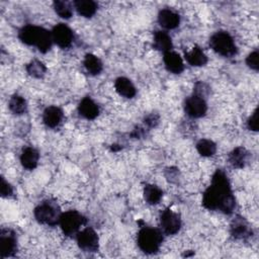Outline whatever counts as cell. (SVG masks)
Masks as SVG:
<instances>
[{
  "mask_svg": "<svg viewBox=\"0 0 259 259\" xmlns=\"http://www.w3.org/2000/svg\"><path fill=\"white\" fill-rule=\"evenodd\" d=\"M159 120L160 117L157 113H150L145 117L144 122L148 127H155L159 123Z\"/></svg>",
  "mask_w": 259,
  "mask_h": 259,
  "instance_id": "cell-32",
  "label": "cell"
},
{
  "mask_svg": "<svg viewBox=\"0 0 259 259\" xmlns=\"http://www.w3.org/2000/svg\"><path fill=\"white\" fill-rule=\"evenodd\" d=\"M163 196V191L154 184H147L144 188V198L149 204H157Z\"/></svg>",
  "mask_w": 259,
  "mask_h": 259,
  "instance_id": "cell-23",
  "label": "cell"
},
{
  "mask_svg": "<svg viewBox=\"0 0 259 259\" xmlns=\"http://www.w3.org/2000/svg\"><path fill=\"white\" fill-rule=\"evenodd\" d=\"M17 252V240L15 233L10 229H2L0 233L1 258L12 257Z\"/></svg>",
  "mask_w": 259,
  "mask_h": 259,
  "instance_id": "cell-10",
  "label": "cell"
},
{
  "mask_svg": "<svg viewBox=\"0 0 259 259\" xmlns=\"http://www.w3.org/2000/svg\"><path fill=\"white\" fill-rule=\"evenodd\" d=\"M54 9L56 13L65 19H68L73 14V8L71 4L67 1H55L54 2Z\"/></svg>",
  "mask_w": 259,
  "mask_h": 259,
  "instance_id": "cell-28",
  "label": "cell"
},
{
  "mask_svg": "<svg viewBox=\"0 0 259 259\" xmlns=\"http://www.w3.org/2000/svg\"><path fill=\"white\" fill-rule=\"evenodd\" d=\"M158 21L163 28L174 29L179 25L180 17L175 11L169 8H165L160 10L158 14Z\"/></svg>",
  "mask_w": 259,
  "mask_h": 259,
  "instance_id": "cell-14",
  "label": "cell"
},
{
  "mask_svg": "<svg viewBox=\"0 0 259 259\" xmlns=\"http://www.w3.org/2000/svg\"><path fill=\"white\" fill-rule=\"evenodd\" d=\"M160 226L165 234L175 235L181 228L180 215L170 208H166L160 214Z\"/></svg>",
  "mask_w": 259,
  "mask_h": 259,
  "instance_id": "cell-9",
  "label": "cell"
},
{
  "mask_svg": "<svg viewBox=\"0 0 259 259\" xmlns=\"http://www.w3.org/2000/svg\"><path fill=\"white\" fill-rule=\"evenodd\" d=\"M246 64L247 66L254 70V71H258L259 70V54L258 51H254L251 54L248 55V57L246 58Z\"/></svg>",
  "mask_w": 259,
  "mask_h": 259,
  "instance_id": "cell-29",
  "label": "cell"
},
{
  "mask_svg": "<svg viewBox=\"0 0 259 259\" xmlns=\"http://www.w3.org/2000/svg\"><path fill=\"white\" fill-rule=\"evenodd\" d=\"M120 149H121V147L118 146V145H112V146H111V151H113V152H117V151H119Z\"/></svg>",
  "mask_w": 259,
  "mask_h": 259,
  "instance_id": "cell-34",
  "label": "cell"
},
{
  "mask_svg": "<svg viewBox=\"0 0 259 259\" xmlns=\"http://www.w3.org/2000/svg\"><path fill=\"white\" fill-rule=\"evenodd\" d=\"M184 110L189 117L199 118L205 115L207 110V105L203 97L193 93L191 96L185 99Z\"/></svg>",
  "mask_w": 259,
  "mask_h": 259,
  "instance_id": "cell-8",
  "label": "cell"
},
{
  "mask_svg": "<svg viewBox=\"0 0 259 259\" xmlns=\"http://www.w3.org/2000/svg\"><path fill=\"white\" fill-rule=\"evenodd\" d=\"M144 135H145V131H144V128H142V127H137V128H135V130L133 131V133L131 134V136H132L133 138H136V139L142 138Z\"/></svg>",
  "mask_w": 259,
  "mask_h": 259,
  "instance_id": "cell-33",
  "label": "cell"
},
{
  "mask_svg": "<svg viewBox=\"0 0 259 259\" xmlns=\"http://www.w3.org/2000/svg\"><path fill=\"white\" fill-rule=\"evenodd\" d=\"M78 111L80 115L86 119H94L99 114V107L90 97L87 96L80 101L78 105Z\"/></svg>",
  "mask_w": 259,
  "mask_h": 259,
  "instance_id": "cell-16",
  "label": "cell"
},
{
  "mask_svg": "<svg viewBox=\"0 0 259 259\" xmlns=\"http://www.w3.org/2000/svg\"><path fill=\"white\" fill-rule=\"evenodd\" d=\"M76 239L79 248L84 252H96L99 248V238L92 228L79 231Z\"/></svg>",
  "mask_w": 259,
  "mask_h": 259,
  "instance_id": "cell-7",
  "label": "cell"
},
{
  "mask_svg": "<svg viewBox=\"0 0 259 259\" xmlns=\"http://www.w3.org/2000/svg\"><path fill=\"white\" fill-rule=\"evenodd\" d=\"M230 232L235 239H246L252 236V230L248 222L240 215H237L231 223Z\"/></svg>",
  "mask_w": 259,
  "mask_h": 259,
  "instance_id": "cell-12",
  "label": "cell"
},
{
  "mask_svg": "<svg viewBox=\"0 0 259 259\" xmlns=\"http://www.w3.org/2000/svg\"><path fill=\"white\" fill-rule=\"evenodd\" d=\"M153 47L161 51L163 53L169 52L172 49V39L171 36L162 30H157L154 33V41H153Z\"/></svg>",
  "mask_w": 259,
  "mask_h": 259,
  "instance_id": "cell-20",
  "label": "cell"
},
{
  "mask_svg": "<svg viewBox=\"0 0 259 259\" xmlns=\"http://www.w3.org/2000/svg\"><path fill=\"white\" fill-rule=\"evenodd\" d=\"M74 6L80 15L87 18L92 17L97 10V4L92 0H76Z\"/></svg>",
  "mask_w": 259,
  "mask_h": 259,
  "instance_id": "cell-22",
  "label": "cell"
},
{
  "mask_svg": "<svg viewBox=\"0 0 259 259\" xmlns=\"http://www.w3.org/2000/svg\"><path fill=\"white\" fill-rule=\"evenodd\" d=\"M39 154L37 150L32 147H26L23 149L20 155V163L23 168L27 170H33L37 166Z\"/></svg>",
  "mask_w": 259,
  "mask_h": 259,
  "instance_id": "cell-17",
  "label": "cell"
},
{
  "mask_svg": "<svg viewBox=\"0 0 259 259\" xmlns=\"http://www.w3.org/2000/svg\"><path fill=\"white\" fill-rule=\"evenodd\" d=\"M209 47L219 55L231 58L234 57L237 52V46L232 35L227 31H217L209 38Z\"/></svg>",
  "mask_w": 259,
  "mask_h": 259,
  "instance_id": "cell-4",
  "label": "cell"
},
{
  "mask_svg": "<svg viewBox=\"0 0 259 259\" xmlns=\"http://www.w3.org/2000/svg\"><path fill=\"white\" fill-rule=\"evenodd\" d=\"M184 57L187 63L194 67L204 66L207 63V57L199 47H194L190 52H185Z\"/></svg>",
  "mask_w": 259,
  "mask_h": 259,
  "instance_id": "cell-21",
  "label": "cell"
},
{
  "mask_svg": "<svg viewBox=\"0 0 259 259\" xmlns=\"http://www.w3.org/2000/svg\"><path fill=\"white\" fill-rule=\"evenodd\" d=\"M63 117H64L63 110L60 107L55 105L47 107L42 113L44 123L51 128L57 127L62 122Z\"/></svg>",
  "mask_w": 259,
  "mask_h": 259,
  "instance_id": "cell-13",
  "label": "cell"
},
{
  "mask_svg": "<svg viewBox=\"0 0 259 259\" xmlns=\"http://www.w3.org/2000/svg\"><path fill=\"white\" fill-rule=\"evenodd\" d=\"M33 214L38 223L55 227L60 223L62 212L56 202L52 200H45L34 208Z\"/></svg>",
  "mask_w": 259,
  "mask_h": 259,
  "instance_id": "cell-5",
  "label": "cell"
},
{
  "mask_svg": "<svg viewBox=\"0 0 259 259\" xmlns=\"http://www.w3.org/2000/svg\"><path fill=\"white\" fill-rule=\"evenodd\" d=\"M249 153L244 147H237L229 154L230 164L237 169L245 167L248 162Z\"/></svg>",
  "mask_w": 259,
  "mask_h": 259,
  "instance_id": "cell-19",
  "label": "cell"
},
{
  "mask_svg": "<svg viewBox=\"0 0 259 259\" xmlns=\"http://www.w3.org/2000/svg\"><path fill=\"white\" fill-rule=\"evenodd\" d=\"M0 191H1V195L3 197H8L11 196L13 193V188L12 186L6 182V180L2 177L1 178V186H0Z\"/></svg>",
  "mask_w": 259,
  "mask_h": 259,
  "instance_id": "cell-31",
  "label": "cell"
},
{
  "mask_svg": "<svg viewBox=\"0 0 259 259\" xmlns=\"http://www.w3.org/2000/svg\"><path fill=\"white\" fill-rule=\"evenodd\" d=\"M163 61L166 69L173 74H180L184 70L182 58L175 52L169 51L164 53Z\"/></svg>",
  "mask_w": 259,
  "mask_h": 259,
  "instance_id": "cell-15",
  "label": "cell"
},
{
  "mask_svg": "<svg viewBox=\"0 0 259 259\" xmlns=\"http://www.w3.org/2000/svg\"><path fill=\"white\" fill-rule=\"evenodd\" d=\"M138 246L146 254H155L159 251L162 242V232L155 228L144 227L138 234Z\"/></svg>",
  "mask_w": 259,
  "mask_h": 259,
  "instance_id": "cell-3",
  "label": "cell"
},
{
  "mask_svg": "<svg viewBox=\"0 0 259 259\" xmlns=\"http://www.w3.org/2000/svg\"><path fill=\"white\" fill-rule=\"evenodd\" d=\"M8 107L13 114L21 115L26 111L27 104H26L25 99L22 96H20L18 94H14L11 96V98L9 100Z\"/></svg>",
  "mask_w": 259,
  "mask_h": 259,
  "instance_id": "cell-25",
  "label": "cell"
},
{
  "mask_svg": "<svg viewBox=\"0 0 259 259\" xmlns=\"http://www.w3.org/2000/svg\"><path fill=\"white\" fill-rule=\"evenodd\" d=\"M247 126L250 131H258V107L253 111L251 116L247 120Z\"/></svg>",
  "mask_w": 259,
  "mask_h": 259,
  "instance_id": "cell-30",
  "label": "cell"
},
{
  "mask_svg": "<svg viewBox=\"0 0 259 259\" xmlns=\"http://www.w3.org/2000/svg\"><path fill=\"white\" fill-rule=\"evenodd\" d=\"M202 205L209 210H220L231 214L236 207V199L226 173L218 169L211 178V184L202 195Z\"/></svg>",
  "mask_w": 259,
  "mask_h": 259,
  "instance_id": "cell-1",
  "label": "cell"
},
{
  "mask_svg": "<svg viewBox=\"0 0 259 259\" xmlns=\"http://www.w3.org/2000/svg\"><path fill=\"white\" fill-rule=\"evenodd\" d=\"M114 88L120 96L125 98H133L137 93L132 81L125 77H118L114 82Z\"/></svg>",
  "mask_w": 259,
  "mask_h": 259,
  "instance_id": "cell-18",
  "label": "cell"
},
{
  "mask_svg": "<svg viewBox=\"0 0 259 259\" xmlns=\"http://www.w3.org/2000/svg\"><path fill=\"white\" fill-rule=\"evenodd\" d=\"M51 33H52L53 41L62 49L69 48L73 42V39H74L73 31L65 23H59L56 26H54Z\"/></svg>",
  "mask_w": 259,
  "mask_h": 259,
  "instance_id": "cell-11",
  "label": "cell"
},
{
  "mask_svg": "<svg viewBox=\"0 0 259 259\" xmlns=\"http://www.w3.org/2000/svg\"><path fill=\"white\" fill-rule=\"evenodd\" d=\"M86 219L77 210H68L62 212L60 219V227L64 235L73 236L77 235L80 228L85 225Z\"/></svg>",
  "mask_w": 259,
  "mask_h": 259,
  "instance_id": "cell-6",
  "label": "cell"
},
{
  "mask_svg": "<svg viewBox=\"0 0 259 259\" xmlns=\"http://www.w3.org/2000/svg\"><path fill=\"white\" fill-rule=\"evenodd\" d=\"M196 150L202 157L213 156L217 152V145L207 139H201L196 144Z\"/></svg>",
  "mask_w": 259,
  "mask_h": 259,
  "instance_id": "cell-26",
  "label": "cell"
},
{
  "mask_svg": "<svg viewBox=\"0 0 259 259\" xmlns=\"http://www.w3.org/2000/svg\"><path fill=\"white\" fill-rule=\"evenodd\" d=\"M46 66L38 60L34 59L26 65V72L33 78H41L46 74Z\"/></svg>",
  "mask_w": 259,
  "mask_h": 259,
  "instance_id": "cell-27",
  "label": "cell"
},
{
  "mask_svg": "<svg viewBox=\"0 0 259 259\" xmlns=\"http://www.w3.org/2000/svg\"><path fill=\"white\" fill-rule=\"evenodd\" d=\"M18 37L23 44L36 47L40 53L50 51L53 44V37L50 31L44 27L32 24L23 26L18 32Z\"/></svg>",
  "mask_w": 259,
  "mask_h": 259,
  "instance_id": "cell-2",
  "label": "cell"
},
{
  "mask_svg": "<svg viewBox=\"0 0 259 259\" xmlns=\"http://www.w3.org/2000/svg\"><path fill=\"white\" fill-rule=\"evenodd\" d=\"M85 69L91 74V75H98L102 71V62L98 57H96L93 54H87L83 61Z\"/></svg>",
  "mask_w": 259,
  "mask_h": 259,
  "instance_id": "cell-24",
  "label": "cell"
}]
</instances>
